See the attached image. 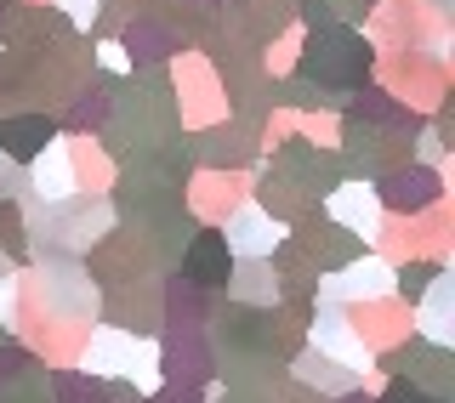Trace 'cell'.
I'll return each mask as SVG.
<instances>
[{
	"mask_svg": "<svg viewBox=\"0 0 455 403\" xmlns=\"http://www.w3.org/2000/svg\"><path fill=\"white\" fill-rule=\"evenodd\" d=\"M433 188H438V182L427 177V170H416V177H398V182H387V205L393 210H421L427 199H433Z\"/></svg>",
	"mask_w": 455,
	"mask_h": 403,
	"instance_id": "cell-1",
	"label": "cell"
},
{
	"mask_svg": "<svg viewBox=\"0 0 455 403\" xmlns=\"http://www.w3.org/2000/svg\"><path fill=\"white\" fill-rule=\"evenodd\" d=\"M199 244H205V250L194 256V273H205V279H222V273H228V262L217 256V244H222V239H199Z\"/></svg>",
	"mask_w": 455,
	"mask_h": 403,
	"instance_id": "cell-2",
	"label": "cell"
}]
</instances>
